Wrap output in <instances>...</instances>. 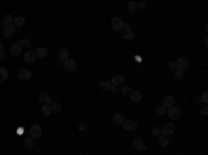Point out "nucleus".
Wrapping results in <instances>:
<instances>
[{"instance_id":"6ab92c4d","label":"nucleus","mask_w":208,"mask_h":155,"mask_svg":"<svg viewBox=\"0 0 208 155\" xmlns=\"http://www.w3.org/2000/svg\"><path fill=\"white\" fill-rule=\"evenodd\" d=\"M68 56H69V53H68V50L67 49H61L60 51H58V60L60 61H67L68 60Z\"/></svg>"},{"instance_id":"a211bd4d","label":"nucleus","mask_w":208,"mask_h":155,"mask_svg":"<svg viewBox=\"0 0 208 155\" xmlns=\"http://www.w3.org/2000/svg\"><path fill=\"white\" fill-rule=\"evenodd\" d=\"M173 104H175V99L172 97V96H167L164 99V104L162 105L168 110V108H171V107H173Z\"/></svg>"},{"instance_id":"f03ea898","label":"nucleus","mask_w":208,"mask_h":155,"mask_svg":"<svg viewBox=\"0 0 208 155\" xmlns=\"http://www.w3.org/2000/svg\"><path fill=\"white\" fill-rule=\"evenodd\" d=\"M167 114H168V116L171 119H179L180 118V110L176 108V107H171L167 110Z\"/></svg>"},{"instance_id":"412c9836","label":"nucleus","mask_w":208,"mask_h":155,"mask_svg":"<svg viewBox=\"0 0 208 155\" xmlns=\"http://www.w3.org/2000/svg\"><path fill=\"white\" fill-rule=\"evenodd\" d=\"M131 100L132 101H135V103H138V101H140L142 100V93L140 92H138V90H133V92H131Z\"/></svg>"},{"instance_id":"6e6552de","label":"nucleus","mask_w":208,"mask_h":155,"mask_svg":"<svg viewBox=\"0 0 208 155\" xmlns=\"http://www.w3.org/2000/svg\"><path fill=\"white\" fill-rule=\"evenodd\" d=\"M36 58H38V57L35 54V51H26L25 54H24V61L29 62V64H31V62H35Z\"/></svg>"},{"instance_id":"dca6fc26","label":"nucleus","mask_w":208,"mask_h":155,"mask_svg":"<svg viewBox=\"0 0 208 155\" xmlns=\"http://www.w3.org/2000/svg\"><path fill=\"white\" fill-rule=\"evenodd\" d=\"M21 49H22V47H21V46H19V44H13V46H11V47H10V53H11V56L13 57H18L19 54H21Z\"/></svg>"},{"instance_id":"aec40b11","label":"nucleus","mask_w":208,"mask_h":155,"mask_svg":"<svg viewBox=\"0 0 208 155\" xmlns=\"http://www.w3.org/2000/svg\"><path fill=\"white\" fill-rule=\"evenodd\" d=\"M13 25H14V28H15V29H17V28H21V26H24V25H25V19L22 18V17H17V18H14Z\"/></svg>"},{"instance_id":"37998d69","label":"nucleus","mask_w":208,"mask_h":155,"mask_svg":"<svg viewBox=\"0 0 208 155\" xmlns=\"http://www.w3.org/2000/svg\"><path fill=\"white\" fill-rule=\"evenodd\" d=\"M1 50H3V44L0 43V51H1Z\"/></svg>"},{"instance_id":"b1692460","label":"nucleus","mask_w":208,"mask_h":155,"mask_svg":"<svg viewBox=\"0 0 208 155\" xmlns=\"http://www.w3.org/2000/svg\"><path fill=\"white\" fill-rule=\"evenodd\" d=\"M158 143H160V145H162V147H167V145L169 144L168 136H165V134H161V136L158 137Z\"/></svg>"},{"instance_id":"ea45409f","label":"nucleus","mask_w":208,"mask_h":155,"mask_svg":"<svg viewBox=\"0 0 208 155\" xmlns=\"http://www.w3.org/2000/svg\"><path fill=\"white\" fill-rule=\"evenodd\" d=\"M138 8H146V3H144V1L139 3V4H138Z\"/></svg>"},{"instance_id":"2f4dec72","label":"nucleus","mask_w":208,"mask_h":155,"mask_svg":"<svg viewBox=\"0 0 208 155\" xmlns=\"http://www.w3.org/2000/svg\"><path fill=\"white\" fill-rule=\"evenodd\" d=\"M51 110H53V112H56V114H60V112H61V105L54 103V104L51 105Z\"/></svg>"},{"instance_id":"39448f33","label":"nucleus","mask_w":208,"mask_h":155,"mask_svg":"<svg viewBox=\"0 0 208 155\" xmlns=\"http://www.w3.org/2000/svg\"><path fill=\"white\" fill-rule=\"evenodd\" d=\"M18 78L22 79V81H28L32 78V72L28 71V69H19L18 71Z\"/></svg>"},{"instance_id":"c756f323","label":"nucleus","mask_w":208,"mask_h":155,"mask_svg":"<svg viewBox=\"0 0 208 155\" xmlns=\"http://www.w3.org/2000/svg\"><path fill=\"white\" fill-rule=\"evenodd\" d=\"M161 133H162V129H161V127H158V126L153 127V130H151V134H153V136L160 137V136H161Z\"/></svg>"},{"instance_id":"7c9ffc66","label":"nucleus","mask_w":208,"mask_h":155,"mask_svg":"<svg viewBox=\"0 0 208 155\" xmlns=\"http://www.w3.org/2000/svg\"><path fill=\"white\" fill-rule=\"evenodd\" d=\"M128 8H129V11H132V12L138 11V10H139V8H138V3H135V1L129 3V4H128Z\"/></svg>"},{"instance_id":"5701e85b","label":"nucleus","mask_w":208,"mask_h":155,"mask_svg":"<svg viewBox=\"0 0 208 155\" xmlns=\"http://www.w3.org/2000/svg\"><path fill=\"white\" fill-rule=\"evenodd\" d=\"M42 114L46 115V116H49V115L53 114V110H51L50 104H43V107H42Z\"/></svg>"},{"instance_id":"79ce46f5","label":"nucleus","mask_w":208,"mask_h":155,"mask_svg":"<svg viewBox=\"0 0 208 155\" xmlns=\"http://www.w3.org/2000/svg\"><path fill=\"white\" fill-rule=\"evenodd\" d=\"M204 43H205V44H208V37H207V36L204 37Z\"/></svg>"},{"instance_id":"a19ab883","label":"nucleus","mask_w":208,"mask_h":155,"mask_svg":"<svg viewBox=\"0 0 208 155\" xmlns=\"http://www.w3.org/2000/svg\"><path fill=\"white\" fill-rule=\"evenodd\" d=\"M57 67L58 68H64V61H58L57 62Z\"/></svg>"},{"instance_id":"72a5a7b5","label":"nucleus","mask_w":208,"mask_h":155,"mask_svg":"<svg viewBox=\"0 0 208 155\" xmlns=\"http://www.w3.org/2000/svg\"><path fill=\"white\" fill-rule=\"evenodd\" d=\"M88 127H89L88 122H82V123L78 126V130H85V129H88Z\"/></svg>"},{"instance_id":"58836bf2","label":"nucleus","mask_w":208,"mask_h":155,"mask_svg":"<svg viewBox=\"0 0 208 155\" xmlns=\"http://www.w3.org/2000/svg\"><path fill=\"white\" fill-rule=\"evenodd\" d=\"M4 58H6V54H4V51L1 50V51H0V61H3Z\"/></svg>"},{"instance_id":"a878e982","label":"nucleus","mask_w":208,"mask_h":155,"mask_svg":"<svg viewBox=\"0 0 208 155\" xmlns=\"http://www.w3.org/2000/svg\"><path fill=\"white\" fill-rule=\"evenodd\" d=\"M17 44H19L21 47L24 46V47H28V46H31V39H28V37H24V39H19Z\"/></svg>"},{"instance_id":"cd10ccee","label":"nucleus","mask_w":208,"mask_h":155,"mask_svg":"<svg viewBox=\"0 0 208 155\" xmlns=\"http://www.w3.org/2000/svg\"><path fill=\"white\" fill-rule=\"evenodd\" d=\"M155 112H157V115H160V116H164V115H167V108H165L164 105H160L155 108Z\"/></svg>"},{"instance_id":"4468645a","label":"nucleus","mask_w":208,"mask_h":155,"mask_svg":"<svg viewBox=\"0 0 208 155\" xmlns=\"http://www.w3.org/2000/svg\"><path fill=\"white\" fill-rule=\"evenodd\" d=\"M173 132H175V125L173 123H167L164 126V129H162V133H164L165 136L173 134Z\"/></svg>"},{"instance_id":"c9c22d12","label":"nucleus","mask_w":208,"mask_h":155,"mask_svg":"<svg viewBox=\"0 0 208 155\" xmlns=\"http://www.w3.org/2000/svg\"><path fill=\"white\" fill-rule=\"evenodd\" d=\"M168 68H169L171 71H176V69H178V67H176V62H169Z\"/></svg>"},{"instance_id":"423d86ee","label":"nucleus","mask_w":208,"mask_h":155,"mask_svg":"<svg viewBox=\"0 0 208 155\" xmlns=\"http://www.w3.org/2000/svg\"><path fill=\"white\" fill-rule=\"evenodd\" d=\"M132 147L133 149H138V151H142V149H146V145L143 143V140H140V138H135L132 141Z\"/></svg>"},{"instance_id":"20e7f679","label":"nucleus","mask_w":208,"mask_h":155,"mask_svg":"<svg viewBox=\"0 0 208 155\" xmlns=\"http://www.w3.org/2000/svg\"><path fill=\"white\" fill-rule=\"evenodd\" d=\"M176 62V67H178V69H182V71H185V69L189 67V60L186 58V57H180L178 61H175Z\"/></svg>"},{"instance_id":"4c0bfd02","label":"nucleus","mask_w":208,"mask_h":155,"mask_svg":"<svg viewBox=\"0 0 208 155\" xmlns=\"http://www.w3.org/2000/svg\"><path fill=\"white\" fill-rule=\"evenodd\" d=\"M201 115H204V116H205V115H208V107H207V104L201 108Z\"/></svg>"},{"instance_id":"f8f14e48","label":"nucleus","mask_w":208,"mask_h":155,"mask_svg":"<svg viewBox=\"0 0 208 155\" xmlns=\"http://www.w3.org/2000/svg\"><path fill=\"white\" fill-rule=\"evenodd\" d=\"M64 68H67V71H75L76 69V61L68 58L67 61L64 62Z\"/></svg>"},{"instance_id":"1a4fd4ad","label":"nucleus","mask_w":208,"mask_h":155,"mask_svg":"<svg viewBox=\"0 0 208 155\" xmlns=\"http://www.w3.org/2000/svg\"><path fill=\"white\" fill-rule=\"evenodd\" d=\"M13 21H14V18L11 17V14H6V15L3 17V19H1L0 25H1L3 28H6V26H8V25H13Z\"/></svg>"},{"instance_id":"0eeeda50","label":"nucleus","mask_w":208,"mask_h":155,"mask_svg":"<svg viewBox=\"0 0 208 155\" xmlns=\"http://www.w3.org/2000/svg\"><path fill=\"white\" fill-rule=\"evenodd\" d=\"M122 126H124L125 130H136L138 129V123L133 122V121H124Z\"/></svg>"},{"instance_id":"393cba45","label":"nucleus","mask_w":208,"mask_h":155,"mask_svg":"<svg viewBox=\"0 0 208 155\" xmlns=\"http://www.w3.org/2000/svg\"><path fill=\"white\" fill-rule=\"evenodd\" d=\"M124 121H125V119H124V116H122V114H115V115L113 116V122L114 123H117V125H122L124 123Z\"/></svg>"},{"instance_id":"4be33fe9","label":"nucleus","mask_w":208,"mask_h":155,"mask_svg":"<svg viewBox=\"0 0 208 155\" xmlns=\"http://www.w3.org/2000/svg\"><path fill=\"white\" fill-rule=\"evenodd\" d=\"M99 89H100V90H103V92H107V90H110V89H111V82H108V81L100 82Z\"/></svg>"},{"instance_id":"9b49d317","label":"nucleus","mask_w":208,"mask_h":155,"mask_svg":"<svg viewBox=\"0 0 208 155\" xmlns=\"http://www.w3.org/2000/svg\"><path fill=\"white\" fill-rule=\"evenodd\" d=\"M38 100L40 101V103H42V104H50V103H51L50 96H49L47 93H44V92H42V93H39Z\"/></svg>"},{"instance_id":"e433bc0d","label":"nucleus","mask_w":208,"mask_h":155,"mask_svg":"<svg viewBox=\"0 0 208 155\" xmlns=\"http://www.w3.org/2000/svg\"><path fill=\"white\" fill-rule=\"evenodd\" d=\"M201 101H204L205 104L208 103V93H207V92H204V93H202V96H201Z\"/></svg>"},{"instance_id":"f257e3e1","label":"nucleus","mask_w":208,"mask_h":155,"mask_svg":"<svg viewBox=\"0 0 208 155\" xmlns=\"http://www.w3.org/2000/svg\"><path fill=\"white\" fill-rule=\"evenodd\" d=\"M111 28H113L114 31H122L124 29V21H122V18L114 17L111 19Z\"/></svg>"},{"instance_id":"f3484780","label":"nucleus","mask_w":208,"mask_h":155,"mask_svg":"<svg viewBox=\"0 0 208 155\" xmlns=\"http://www.w3.org/2000/svg\"><path fill=\"white\" fill-rule=\"evenodd\" d=\"M122 82H124V76L122 75H115V76L111 78V85L113 86H120V85H122Z\"/></svg>"},{"instance_id":"bb28decb","label":"nucleus","mask_w":208,"mask_h":155,"mask_svg":"<svg viewBox=\"0 0 208 155\" xmlns=\"http://www.w3.org/2000/svg\"><path fill=\"white\" fill-rule=\"evenodd\" d=\"M8 78V71L7 68H0V82H4Z\"/></svg>"},{"instance_id":"ddd939ff","label":"nucleus","mask_w":208,"mask_h":155,"mask_svg":"<svg viewBox=\"0 0 208 155\" xmlns=\"http://www.w3.org/2000/svg\"><path fill=\"white\" fill-rule=\"evenodd\" d=\"M35 54L38 58H44V57L49 56V50L46 49V47H38L36 51H35Z\"/></svg>"},{"instance_id":"473e14b6","label":"nucleus","mask_w":208,"mask_h":155,"mask_svg":"<svg viewBox=\"0 0 208 155\" xmlns=\"http://www.w3.org/2000/svg\"><path fill=\"white\" fill-rule=\"evenodd\" d=\"M175 78H178V79L185 78V71H182V69H176V71H175Z\"/></svg>"},{"instance_id":"c85d7f7f","label":"nucleus","mask_w":208,"mask_h":155,"mask_svg":"<svg viewBox=\"0 0 208 155\" xmlns=\"http://www.w3.org/2000/svg\"><path fill=\"white\" fill-rule=\"evenodd\" d=\"M33 138L32 137H28V138H25V141H24V147L25 148H32L33 147Z\"/></svg>"},{"instance_id":"7ed1b4c3","label":"nucleus","mask_w":208,"mask_h":155,"mask_svg":"<svg viewBox=\"0 0 208 155\" xmlns=\"http://www.w3.org/2000/svg\"><path fill=\"white\" fill-rule=\"evenodd\" d=\"M29 134H31L32 138H39V137L42 136V129H40V126H39V125H33L31 129H29Z\"/></svg>"},{"instance_id":"f704fd0d","label":"nucleus","mask_w":208,"mask_h":155,"mask_svg":"<svg viewBox=\"0 0 208 155\" xmlns=\"http://www.w3.org/2000/svg\"><path fill=\"white\" fill-rule=\"evenodd\" d=\"M121 90H122V94H131V92H132L129 86H124L122 89H121Z\"/></svg>"},{"instance_id":"9d476101","label":"nucleus","mask_w":208,"mask_h":155,"mask_svg":"<svg viewBox=\"0 0 208 155\" xmlns=\"http://www.w3.org/2000/svg\"><path fill=\"white\" fill-rule=\"evenodd\" d=\"M15 33V28H14V25H8V26H6V28H3V35H4V37H11Z\"/></svg>"},{"instance_id":"2eb2a0df","label":"nucleus","mask_w":208,"mask_h":155,"mask_svg":"<svg viewBox=\"0 0 208 155\" xmlns=\"http://www.w3.org/2000/svg\"><path fill=\"white\" fill-rule=\"evenodd\" d=\"M121 32H122V37H124V39H126V40L133 39V35H135V33H133V31L131 28H124Z\"/></svg>"}]
</instances>
